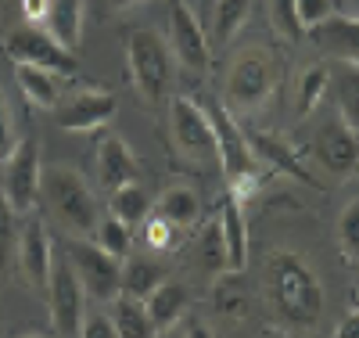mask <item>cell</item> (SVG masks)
I'll list each match as a JSON object with an SVG mask.
<instances>
[{
  "instance_id": "cell-10",
  "label": "cell",
  "mask_w": 359,
  "mask_h": 338,
  "mask_svg": "<svg viewBox=\"0 0 359 338\" xmlns=\"http://www.w3.org/2000/svg\"><path fill=\"white\" fill-rule=\"evenodd\" d=\"M47 299H50V320H54L57 338H76L79 324H83V313H86V292L79 288L76 273L69 270L65 259H54Z\"/></svg>"
},
{
  "instance_id": "cell-23",
  "label": "cell",
  "mask_w": 359,
  "mask_h": 338,
  "mask_svg": "<svg viewBox=\"0 0 359 338\" xmlns=\"http://www.w3.org/2000/svg\"><path fill=\"white\" fill-rule=\"evenodd\" d=\"M151 212H155V202H151V195H147L137 180L111 191V216L123 220L126 227H140Z\"/></svg>"
},
{
  "instance_id": "cell-4",
  "label": "cell",
  "mask_w": 359,
  "mask_h": 338,
  "mask_svg": "<svg viewBox=\"0 0 359 338\" xmlns=\"http://www.w3.org/2000/svg\"><path fill=\"white\" fill-rule=\"evenodd\" d=\"M126 69L137 86V94L147 105H158L169 98L172 86V51L151 29H133L126 37Z\"/></svg>"
},
{
  "instance_id": "cell-13",
  "label": "cell",
  "mask_w": 359,
  "mask_h": 338,
  "mask_svg": "<svg viewBox=\"0 0 359 338\" xmlns=\"http://www.w3.org/2000/svg\"><path fill=\"white\" fill-rule=\"evenodd\" d=\"M54 112H57L54 119H57V126H62V130L90 134V130L104 126V122L115 115V94L90 86V90H79V94H72L69 101H57Z\"/></svg>"
},
{
  "instance_id": "cell-1",
  "label": "cell",
  "mask_w": 359,
  "mask_h": 338,
  "mask_svg": "<svg viewBox=\"0 0 359 338\" xmlns=\"http://www.w3.org/2000/svg\"><path fill=\"white\" fill-rule=\"evenodd\" d=\"M266 302L280 327L306 331L320 320L323 288L298 252H273L266 259Z\"/></svg>"
},
{
  "instance_id": "cell-11",
  "label": "cell",
  "mask_w": 359,
  "mask_h": 338,
  "mask_svg": "<svg viewBox=\"0 0 359 338\" xmlns=\"http://www.w3.org/2000/svg\"><path fill=\"white\" fill-rule=\"evenodd\" d=\"M15 259H18V270L29 288L36 292H47L50 285V270H54V245H50V234H47V223L40 216H29L25 227L18 230V241H15Z\"/></svg>"
},
{
  "instance_id": "cell-17",
  "label": "cell",
  "mask_w": 359,
  "mask_h": 338,
  "mask_svg": "<svg viewBox=\"0 0 359 338\" xmlns=\"http://www.w3.org/2000/svg\"><path fill=\"white\" fill-rule=\"evenodd\" d=\"M219 230H223V245H226V259H230V273H241L248 266V223H245V212H241V202L230 191L223 198V209H219Z\"/></svg>"
},
{
  "instance_id": "cell-9",
  "label": "cell",
  "mask_w": 359,
  "mask_h": 338,
  "mask_svg": "<svg viewBox=\"0 0 359 338\" xmlns=\"http://www.w3.org/2000/svg\"><path fill=\"white\" fill-rule=\"evenodd\" d=\"M4 54L15 65H40V69H50L57 76H72L79 69V58L72 51H65L47 29H40L33 22L11 29L4 37Z\"/></svg>"
},
{
  "instance_id": "cell-22",
  "label": "cell",
  "mask_w": 359,
  "mask_h": 338,
  "mask_svg": "<svg viewBox=\"0 0 359 338\" xmlns=\"http://www.w3.org/2000/svg\"><path fill=\"white\" fill-rule=\"evenodd\" d=\"M144 306H147V313H151V320H155V327H169V324H176L180 317H184V310H187V292H184V285L180 281H162L151 295L144 299Z\"/></svg>"
},
{
  "instance_id": "cell-35",
  "label": "cell",
  "mask_w": 359,
  "mask_h": 338,
  "mask_svg": "<svg viewBox=\"0 0 359 338\" xmlns=\"http://www.w3.org/2000/svg\"><path fill=\"white\" fill-rule=\"evenodd\" d=\"M76 338H118L111 313H104V310L83 313V324H79V334H76Z\"/></svg>"
},
{
  "instance_id": "cell-5",
  "label": "cell",
  "mask_w": 359,
  "mask_h": 338,
  "mask_svg": "<svg viewBox=\"0 0 359 338\" xmlns=\"http://www.w3.org/2000/svg\"><path fill=\"white\" fill-rule=\"evenodd\" d=\"M169 137L176 155L191 166H219V148H216V130L208 119L205 105L191 98H172L169 105Z\"/></svg>"
},
{
  "instance_id": "cell-38",
  "label": "cell",
  "mask_w": 359,
  "mask_h": 338,
  "mask_svg": "<svg viewBox=\"0 0 359 338\" xmlns=\"http://www.w3.org/2000/svg\"><path fill=\"white\" fill-rule=\"evenodd\" d=\"M47 11H50V0H22V15H25V22H43L47 18Z\"/></svg>"
},
{
  "instance_id": "cell-44",
  "label": "cell",
  "mask_w": 359,
  "mask_h": 338,
  "mask_svg": "<svg viewBox=\"0 0 359 338\" xmlns=\"http://www.w3.org/2000/svg\"><path fill=\"white\" fill-rule=\"evenodd\" d=\"M355 295H359V278H355Z\"/></svg>"
},
{
  "instance_id": "cell-20",
  "label": "cell",
  "mask_w": 359,
  "mask_h": 338,
  "mask_svg": "<svg viewBox=\"0 0 359 338\" xmlns=\"http://www.w3.org/2000/svg\"><path fill=\"white\" fill-rule=\"evenodd\" d=\"M15 79L22 86V98L43 112H54L62 101V76L40 65H15Z\"/></svg>"
},
{
  "instance_id": "cell-12",
  "label": "cell",
  "mask_w": 359,
  "mask_h": 338,
  "mask_svg": "<svg viewBox=\"0 0 359 338\" xmlns=\"http://www.w3.org/2000/svg\"><path fill=\"white\" fill-rule=\"evenodd\" d=\"M169 44L172 54L180 58V65H187L191 72H205L212 51H208V37L201 22L194 18V11L187 8V0H172L169 4Z\"/></svg>"
},
{
  "instance_id": "cell-31",
  "label": "cell",
  "mask_w": 359,
  "mask_h": 338,
  "mask_svg": "<svg viewBox=\"0 0 359 338\" xmlns=\"http://www.w3.org/2000/svg\"><path fill=\"white\" fill-rule=\"evenodd\" d=\"M216 310L223 313V317H241L245 313V288L237 285V278L230 273H219V281H216Z\"/></svg>"
},
{
  "instance_id": "cell-32",
  "label": "cell",
  "mask_w": 359,
  "mask_h": 338,
  "mask_svg": "<svg viewBox=\"0 0 359 338\" xmlns=\"http://www.w3.org/2000/svg\"><path fill=\"white\" fill-rule=\"evenodd\" d=\"M338 245H341L345 259L359 263V202H352L338 216Z\"/></svg>"
},
{
  "instance_id": "cell-14",
  "label": "cell",
  "mask_w": 359,
  "mask_h": 338,
  "mask_svg": "<svg viewBox=\"0 0 359 338\" xmlns=\"http://www.w3.org/2000/svg\"><path fill=\"white\" fill-rule=\"evenodd\" d=\"M309 40L320 54L334 58L338 65L359 69V15H331L316 25H309Z\"/></svg>"
},
{
  "instance_id": "cell-34",
  "label": "cell",
  "mask_w": 359,
  "mask_h": 338,
  "mask_svg": "<svg viewBox=\"0 0 359 338\" xmlns=\"http://www.w3.org/2000/svg\"><path fill=\"white\" fill-rule=\"evenodd\" d=\"M15 241H18V230H15V209L8 205L4 191H0V266H8L11 256H15Z\"/></svg>"
},
{
  "instance_id": "cell-29",
  "label": "cell",
  "mask_w": 359,
  "mask_h": 338,
  "mask_svg": "<svg viewBox=\"0 0 359 338\" xmlns=\"http://www.w3.org/2000/svg\"><path fill=\"white\" fill-rule=\"evenodd\" d=\"M331 86V65H323V61H316V65H309L302 76H298V112H313L323 98V90Z\"/></svg>"
},
{
  "instance_id": "cell-28",
  "label": "cell",
  "mask_w": 359,
  "mask_h": 338,
  "mask_svg": "<svg viewBox=\"0 0 359 338\" xmlns=\"http://www.w3.org/2000/svg\"><path fill=\"white\" fill-rule=\"evenodd\" d=\"M198 263H201V270H208V273H230V259H226V245H223V230H219V223L212 220L205 230H201V238H198Z\"/></svg>"
},
{
  "instance_id": "cell-33",
  "label": "cell",
  "mask_w": 359,
  "mask_h": 338,
  "mask_svg": "<svg viewBox=\"0 0 359 338\" xmlns=\"http://www.w3.org/2000/svg\"><path fill=\"white\" fill-rule=\"evenodd\" d=\"M176 230L180 227H172L169 220L158 216V212H151V216L144 220V245L151 252H169L172 245H176Z\"/></svg>"
},
{
  "instance_id": "cell-7",
  "label": "cell",
  "mask_w": 359,
  "mask_h": 338,
  "mask_svg": "<svg viewBox=\"0 0 359 338\" xmlns=\"http://www.w3.org/2000/svg\"><path fill=\"white\" fill-rule=\"evenodd\" d=\"M40 176H43L40 144L36 137H22L11 155L0 162V191L15 209V216H29L40 205Z\"/></svg>"
},
{
  "instance_id": "cell-3",
  "label": "cell",
  "mask_w": 359,
  "mask_h": 338,
  "mask_svg": "<svg viewBox=\"0 0 359 338\" xmlns=\"http://www.w3.org/2000/svg\"><path fill=\"white\" fill-rule=\"evenodd\" d=\"M277 58L273 51L266 47H245L237 51L230 61V72H226V108L233 112H259L277 90Z\"/></svg>"
},
{
  "instance_id": "cell-24",
  "label": "cell",
  "mask_w": 359,
  "mask_h": 338,
  "mask_svg": "<svg viewBox=\"0 0 359 338\" xmlns=\"http://www.w3.org/2000/svg\"><path fill=\"white\" fill-rule=\"evenodd\" d=\"M155 212L162 220H169L172 227H191L198 220L201 212V202L191 188H184V183H176V188H165L162 198L155 202Z\"/></svg>"
},
{
  "instance_id": "cell-18",
  "label": "cell",
  "mask_w": 359,
  "mask_h": 338,
  "mask_svg": "<svg viewBox=\"0 0 359 338\" xmlns=\"http://www.w3.org/2000/svg\"><path fill=\"white\" fill-rule=\"evenodd\" d=\"M83 18H86V0H50L47 11V33L62 44L65 51H79L83 44Z\"/></svg>"
},
{
  "instance_id": "cell-30",
  "label": "cell",
  "mask_w": 359,
  "mask_h": 338,
  "mask_svg": "<svg viewBox=\"0 0 359 338\" xmlns=\"http://www.w3.org/2000/svg\"><path fill=\"white\" fill-rule=\"evenodd\" d=\"M269 22H273V29L284 40H302L306 37V25L298 18L294 0H269Z\"/></svg>"
},
{
  "instance_id": "cell-25",
  "label": "cell",
  "mask_w": 359,
  "mask_h": 338,
  "mask_svg": "<svg viewBox=\"0 0 359 338\" xmlns=\"http://www.w3.org/2000/svg\"><path fill=\"white\" fill-rule=\"evenodd\" d=\"M331 86L338 90V105H341V122L359 134V69L355 65H334Z\"/></svg>"
},
{
  "instance_id": "cell-6",
  "label": "cell",
  "mask_w": 359,
  "mask_h": 338,
  "mask_svg": "<svg viewBox=\"0 0 359 338\" xmlns=\"http://www.w3.org/2000/svg\"><path fill=\"white\" fill-rule=\"evenodd\" d=\"M208 119H212V130H216V148H219V166L226 169L230 180V191L233 195H245L259 183V155L252 141L241 134V126L233 122L230 108H208Z\"/></svg>"
},
{
  "instance_id": "cell-39",
  "label": "cell",
  "mask_w": 359,
  "mask_h": 338,
  "mask_svg": "<svg viewBox=\"0 0 359 338\" xmlns=\"http://www.w3.org/2000/svg\"><path fill=\"white\" fill-rule=\"evenodd\" d=\"M331 338H359V306H355V310L334 327V334Z\"/></svg>"
},
{
  "instance_id": "cell-27",
  "label": "cell",
  "mask_w": 359,
  "mask_h": 338,
  "mask_svg": "<svg viewBox=\"0 0 359 338\" xmlns=\"http://www.w3.org/2000/svg\"><path fill=\"white\" fill-rule=\"evenodd\" d=\"M90 241H97L108 256L126 259L133 252V227H126L123 220H115V216H101L97 230L90 234Z\"/></svg>"
},
{
  "instance_id": "cell-43",
  "label": "cell",
  "mask_w": 359,
  "mask_h": 338,
  "mask_svg": "<svg viewBox=\"0 0 359 338\" xmlns=\"http://www.w3.org/2000/svg\"><path fill=\"white\" fill-rule=\"evenodd\" d=\"M348 4V15H359V0H345Z\"/></svg>"
},
{
  "instance_id": "cell-19",
  "label": "cell",
  "mask_w": 359,
  "mask_h": 338,
  "mask_svg": "<svg viewBox=\"0 0 359 338\" xmlns=\"http://www.w3.org/2000/svg\"><path fill=\"white\" fill-rule=\"evenodd\" d=\"M162 281H169V270L151 259V256H126L123 259V273H118V295H130V299H147Z\"/></svg>"
},
{
  "instance_id": "cell-42",
  "label": "cell",
  "mask_w": 359,
  "mask_h": 338,
  "mask_svg": "<svg viewBox=\"0 0 359 338\" xmlns=\"http://www.w3.org/2000/svg\"><path fill=\"white\" fill-rule=\"evenodd\" d=\"M115 8H133V4H140V0H111Z\"/></svg>"
},
{
  "instance_id": "cell-2",
  "label": "cell",
  "mask_w": 359,
  "mask_h": 338,
  "mask_svg": "<svg viewBox=\"0 0 359 338\" xmlns=\"http://www.w3.org/2000/svg\"><path fill=\"white\" fill-rule=\"evenodd\" d=\"M40 205L69 238H90L101 223L97 198L72 166H43Z\"/></svg>"
},
{
  "instance_id": "cell-26",
  "label": "cell",
  "mask_w": 359,
  "mask_h": 338,
  "mask_svg": "<svg viewBox=\"0 0 359 338\" xmlns=\"http://www.w3.org/2000/svg\"><path fill=\"white\" fill-rule=\"evenodd\" d=\"M252 11V0H216V11H212V37L216 44H230L237 37V29L245 25Z\"/></svg>"
},
{
  "instance_id": "cell-40",
  "label": "cell",
  "mask_w": 359,
  "mask_h": 338,
  "mask_svg": "<svg viewBox=\"0 0 359 338\" xmlns=\"http://www.w3.org/2000/svg\"><path fill=\"white\" fill-rule=\"evenodd\" d=\"M155 338H187V334H184V327H180V320H176V324H169V327H158Z\"/></svg>"
},
{
  "instance_id": "cell-37",
  "label": "cell",
  "mask_w": 359,
  "mask_h": 338,
  "mask_svg": "<svg viewBox=\"0 0 359 338\" xmlns=\"http://www.w3.org/2000/svg\"><path fill=\"white\" fill-rule=\"evenodd\" d=\"M294 8H298V18H302V25H316L323 18H331L334 15V0H294Z\"/></svg>"
},
{
  "instance_id": "cell-8",
  "label": "cell",
  "mask_w": 359,
  "mask_h": 338,
  "mask_svg": "<svg viewBox=\"0 0 359 338\" xmlns=\"http://www.w3.org/2000/svg\"><path fill=\"white\" fill-rule=\"evenodd\" d=\"M65 263L76 273L79 288L94 302H111L118 295V273H123V259L108 256L97 241L90 238H69L65 245Z\"/></svg>"
},
{
  "instance_id": "cell-41",
  "label": "cell",
  "mask_w": 359,
  "mask_h": 338,
  "mask_svg": "<svg viewBox=\"0 0 359 338\" xmlns=\"http://www.w3.org/2000/svg\"><path fill=\"white\" fill-rule=\"evenodd\" d=\"M184 334H187V338H212V331H208L205 324H187Z\"/></svg>"
},
{
  "instance_id": "cell-16",
  "label": "cell",
  "mask_w": 359,
  "mask_h": 338,
  "mask_svg": "<svg viewBox=\"0 0 359 338\" xmlns=\"http://www.w3.org/2000/svg\"><path fill=\"white\" fill-rule=\"evenodd\" d=\"M137 173H140V162H137L130 144L118 134H111V137H104L97 144V180L104 183L108 191L123 188V183H133Z\"/></svg>"
},
{
  "instance_id": "cell-15",
  "label": "cell",
  "mask_w": 359,
  "mask_h": 338,
  "mask_svg": "<svg viewBox=\"0 0 359 338\" xmlns=\"http://www.w3.org/2000/svg\"><path fill=\"white\" fill-rule=\"evenodd\" d=\"M313 151L320 166L334 176H352L359 169V134L345 122H327L313 141Z\"/></svg>"
},
{
  "instance_id": "cell-21",
  "label": "cell",
  "mask_w": 359,
  "mask_h": 338,
  "mask_svg": "<svg viewBox=\"0 0 359 338\" xmlns=\"http://www.w3.org/2000/svg\"><path fill=\"white\" fill-rule=\"evenodd\" d=\"M111 320H115L118 338H155V331H158L144 299H130V295L111 299Z\"/></svg>"
},
{
  "instance_id": "cell-36",
  "label": "cell",
  "mask_w": 359,
  "mask_h": 338,
  "mask_svg": "<svg viewBox=\"0 0 359 338\" xmlns=\"http://www.w3.org/2000/svg\"><path fill=\"white\" fill-rule=\"evenodd\" d=\"M18 141H22V137H18V126H15L11 105H8V98H4V94H0V162H4V159L11 155Z\"/></svg>"
}]
</instances>
